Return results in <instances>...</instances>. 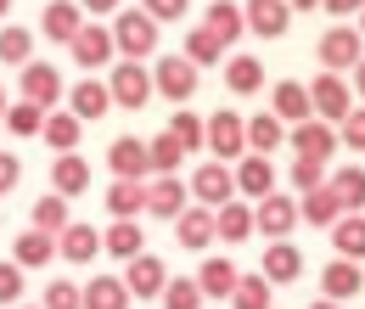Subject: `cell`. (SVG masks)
Returning a JSON list of instances; mask_svg holds the SVG:
<instances>
[{
	"label": "cell",
	"instance_id": "cell-4",
	"mask_svg": "<svg viewBox=\"0 0 365 309\" xmlns=\"http://www.w3.org/2000/svg\"><path fill=\"white\" fill-rule=\"evenodd\" d=\"M202 146H214V163H225V158H247V130H242V118L236 113H214L208 124H202Z\"/></svg>",
	"mask_w": 365,
	"mask_h": 309
},
{
	"label": "cell",
	"instance_id": "cell-13",
	"mask_svg": "<svg viewBox=\"0 0 365 309\" xmlns=\"http://www.w3.org/2000/svg\"><path fill=\"white\" fill-rule=\"evenodd\" d=\"M230 180H236V191L242 197H270L275 191V163L270 158H259V152H247V158H236V169H230Z\"/></svg>",
	"mask_w": 365,
	"mask_h": 309
},
{
	"label": "cell",
	"instance_id": "cell-59",
	"mask_svg": "<svg viewBox=\"0 0 365 309\" xmlns=\"http://www.w3.org/2000/svg\"><path fill=\"white\" fill-rule=\"evenodd\" d=\"M360 40H365V11H360Z\"/></svg>",
	"mask_w": 365,
	"mask_h": 309
},
{
	"label": "cell",
	"instance_id": "cell-30",
	"mask_svg": "<svg viewBox=\"0 0 365 309\" xmlns=\"http://www.w3.org/2000/svg\"><path fill=\"white\" fill-rule=\"evenodd\" d=\"M175 231H180V248H191V253H202L208 242H214V208H185L180 220H175Z\"/></svg>",
	"mask_w": 365,
	"mask_h": 309
},
{
	"label": "cell",
	"instance_id": "cell-52",
	"mask_svg": "<svg viewBox=\"0 0 365 309\" xmlns=\"http://www.w3.org/2000/svg\"><path fill=\"white\" fill-rule=\"evenodd\" d=\"M331 17H349V11H365V0H320Z\"/></svg>",
	"mask_w": 365,
	"mask_h": 309
},
{
	"label": "cell",
	"instance_id": "cell-39",
	"mask_svg": "<svg viewBox=\"0 0 365 309\" xmlns=\"http://www.w3.org/2000/svg\"><path fill=\"white\" fill-rule=\"evenodd\" d=\"M46 146H56V158H62V152H73V146H79V118H73V113H46Z\"/></svg>",
	"mask_w": 365,
	"mask_h": 309
},
{
	"label": "cell",
	"instance_id": "cell-51",
	"mask_svg": "<svg viewBox=\"0 0 365 309\" xmlns=\"http://www.w3.org/2000/svg\"><path fill=\"white\" fill-rule=\"evenodd\" d=\"M23 175V163H17V152H0V191H11Z\"/></svg>",
	"mask_w": 365,
	"mask_h": 309
},
{
	"label": "cell",
	"instance_id": "cell-38",
	"mask_svg": "<svg viewBox=\"0 0 365 309\" xmlns=\"http://www.w3.org/2000/svg\"><path fill=\"white\" fill-rule=\"evenodd\" d=\"M146 158H152V175H180V163H185V152L175 146L169 130H158V141H146Z\"/></svg>",
	"mask_w": 365,
	"mask_h": 309
},
{
	"label": "cell",
	"instance_id": "cell-5",
	"mask_svg": "<svg viewBox=\"0 0 365 309\" xmlns=\"http://www.w3.org/2000/svg\"><path fill=\"white\" fill-rule=\"evenodd\" d=\"M185 208H191V186L180 175H152L146 180V214H158V220H180Z\"/></svg>",
	"mask_w": 365,
	"mask_h": 309
},
{
	"label": "cell",
	"instance_id": "cell-47",
	"mask_svg": "<svg viewBox=\"0 0 365 309\" xmlns=\"http://www.w3.org/2000/svg\"><path fill=\"white\" fill-rule=\"evenodd\" d=\"M79 298H85V287H79V281H51L40 309H79Z\"/></svg>",
	"mask_w": 365,
	"mask_h": 309
},
{
	"label": "cell",
	"instance_id": "cell-21",
	"mask_svg": "<svg viewBox=\"0 0 365 309\" xmlns=\"http://www.w3.org/2000/svg\"><path fill=\"white\" fill-rule=\"evenodd\" d=\"M320 287H326V298H331V304H343V298H354V293L365 287V275H360L354 259H331V265L320 270Z\"/></svg>",
	"mask_w": 365,
	"mask_h": 309
},
{
	"label": "cell",
	"instance_id": "cell-29",
	"mask_svg": "<svg viewBox=\"0 0 365 309\" xmlns=\"http://www.w3.org/2000/svg\"><path fill=\"white\" fill-rule=\"evenodd\" d=\"M101 253H113V259H135V253H146V231H140L135 220H113V231L101 236Z\"/></svg>",
	"mask_w": 365,
	"mask_h": 309
},
{
	"label": "cell",
	"instance_id": "cell-14",
	"mask_svg": "<svg viewBox=\"0 0 365 309\" xmlns=\"http://www.w3.org/2000/svg\"><path fill=\"white\" fill-rule=\"evenodd\" d=\"M23 101H34V107H46L51 113V101H62V74L51 68V62H23Z\"/></svg>",
	"mask_w": 365,
	"mask_h": 309
},
{
	"label": "cell",
	"instance_id": "cell-48",
	"mask_svg": "<svg viewBox=\"0 0 365 309\" xmlns=\"http://www.w3.org/2000/svg\"><path fill=\"white\" fill-rule=\"evenodd\" d=\"M17 298H23V270L11 265V259H0V309L17 304Z\"/></svg>",
	"mask_w": 365,
	"mask_h": 309
},
{
	"label": "cell",
	"instance_id": "cell-15",
	"mask_svg": "<svg viewBox=\"0 0 365 309\" xmlns=\"http://www.w3.org/2000/svg\"><path fill=\"white\" fill-rule=\"evenodd\" d=\"M292 152L309 158V163H331V152H337V130L320 124V118H304V124L292 130Z\"/></svg>",
	"mask_w": 365,
	"mask_h": 309
},
{
	"label": "cell",
	"instance_id": "cell-27",
	"mask_svg": "<svg viewBox=\"0 0 365 309\" xmlns=\"http://www.w3.org/2000/svg\"><path fill=\"white\" fill-rule=\"evenodd\" d=\"M51 186H56V197H79V191L91 186V163H85L79 152H62V158L51 163Z\"/></svg>",
	"mask_w": 365,
	"mask_h": 309
},
{
	"label": "cell",
	"instance_id": "cell-12",
	"mask_svg": "<svg viewBox=\"0 0 365 309\" xmlns=\"http://www.w3.org/2000/svg\"><path fill=\"white\" fill-rule=\"evenodd\" d=\"M191 197H197V208H225L230 197H236L230 169H225V163H202V169L191 175Z\"/></svg>",
	"mask_w": 365,
	"mask_h": 309
},
{
	"label": "cell",
	"instance_id": "cell-45",
	"mask_svg": "<svg viewBox=\"0 0 365 309\" xmlns=\"http://www.w3.org/2000/svg\"><path fill=\"white\" fill-rule=\"evenodd\" d=\"M163 130L175 135V146H180V152H197V146H202V118H197V113H175Z\"/></svg>",
	"mask_w": 365,
	"mask_h": 309
},
{
	"label": "cell",
	"instance_id": "cell-9",
	"mask_svg": "<svg viewBox=\"0 0 365 309\" xmlns=\"http://www.w3.org/2000/svg\"><path fill=\"white\" fill-rule=\"evenodd\" d=\"M242 23H247L259 40H281V34L292 29V6H287V0H247V6H242Z\"/></svg>",
	"mask_w": 365,
	"mask_h": 309
},
{
	"label": "cell",
	"instance_id": "cell-31",
	"mask_svg": "<svg viewBox=\"0 0 365 309\" xmlns=\"http://www.w3.org/2000/svg\"><path fill=\"white\" fill-rule=\"evenodd\" d=\"M56 259V236H46V231H23L17 236V253H11V265L17 270H40Z\"/></svg>",
	"mask_w": 365,
	"mask_h": 309
},
{
	"label": "cell",
	"instance_id": "cell-50",
	"mask_svg": "<svg viewBox=\"0 0 365 309\" xmlns=\"http://www.w3.org/2000/svg\"><path fill=\"white\" fill-rule=\"evenodd\" d=\"M337 146H365V107H354V113L343 118V135H337Z\"/></svg>",
	"mask_w": 365,
	"mask_h": 309
},
{
	"label": "cell",
	"instance_id": "cell-16",
	"mask_svg": "<svg viewBox=\"0 0 365 309\" xmlns=\"http://www.w3.org/2000/svg\"><path fill=\"white\" fill-rule=\"evenodd\" d=\"M79 29H85V11H79V0H51L46 17H40V34H46V40H56V45H68Z\"/></svg>",
	"mask_w": 365,
	"mask_h": 309
},
{
	"label": "cell",
	"instance_id": "cell-22",
	"mask_svg": "<svg viewBox=\"0 0 365 309\" xmlns=\"http://www.w3.org/2000/svg\"><path fill=\"white\" fill-rule=\"evenodd\" d=\"M298 220H309V225H320V231H331V225L343 220V203H337V191H331V186L304 191V197H298Z\"/></svg>",
	"mask_w": 365,
	"mask_h": 309
},
{
	"label": "cell",
	"instance_id": "cell-43",
	"mask_svg": "<svg viewBox=\"0 0 365 309\" xmlns=\"http://www.w3.org/2000/svg\"><path fill=\"white\" fill-rule=\"evenodd\" d=\"M180 56L191 62V68H202V62H220V56H225V45L214 40L208 29H191V34H185V51H180Z\"/></svg>",
	"mask_w": 365,
	"mask_h": 309
},
{
	"label": "cell",
	"instance_id": "cell-34",
	"mask_svg": "<svg viewBox=\"0 0 365 309\" xmlns=\"http://www.w3.org/2000/svg\"><path fill=\"white\" fill-rule=\"evenodd\" d=\"M331 248H337V259H365V214H343V220L331 225Z\"/></svg>",
	"mask_w": 365,
	"mask_h": 309
},
{
	"label": "cell",
	"instance_id": "cell-19",
	"mask_svg": "<svg viewBox=\"0 0 365 309\" xmlns=\"http://www.w3.org/2000/svg\"><path fill=\"white\" fill-rule=\"evenodd\" d=\"M270 113L281 118V124H304V118H315V113H309V90L298 85V79H281V85L270 90Z\"/></svg>",
	"mask_w": 365,
	"mask_h": 309
},
{
	"label": "cell",
	"instance_id": "cell-33",
	"mask_svg": "<svg viewBox=\"0 0 365 309\" xmlns=\"http://www.w3.org/2000/svg\"><path fill=\"white\" fill-rule=\"evenodd\" d=\"M236 275H242V270L230 265V259H202L197 287H202V298H230V293H236Z\"/></svg>",
	"mask_w": 365,
	"mask_h": 309
},
{
	"label": "cell",
	"instance_id": "cell-37",
	"mask_svg": "<svg viewBox=\"0 0 365 309\" xmlns=\"http://www.w3.org/2000/svg\"><path fill=\"white\" fill-rule=\"evenodd\" d=\"M29 231H46V236H62L68 231V197H40L34 203V214H29Z\"/></svg>",
	"mask_w": 365,
	"mask_h": 309
},
{
	"label": "cell",
	"instance_id": "cell-25",
	"mask_svg": "<svg viewBox=\"0 0 365 309\" xmlns=\"http://www.w3.org/2000/svg\"><path fill=\"white\" fill-rule=\"evenodd\" d=\"M259 275H264V281H298V275H304V253H298V248H292V242H270V248H264V270H259Z\"/></svg>",
	"mask_w": 365,
	"mask_h": 309
},
{
	"label": "cell",
	"instance_id": "cell-24",
	"mask_svg": "<svg viewBox=\"0 0 365 309\" xmlns=\"http://www.w3.org/2000/svg\"><path fill=\"white\" fill-rule=\"evenodd\" d=\"M214 236L220 242H247L253 236V203H236L230 197L225 208H214Z\"/></svg>",
	"mask_w": 365,
	"mask_h": 309
},
{
	"label": "cell",
	"instance_id": "cell-40",
	"mask_svg": "<svg viewBox=\"0 0 365 309\" xmlns=\"http://www.w3.org/2000/svg\"><path fill=\"white\" fill-rule=\"evenodd\" d=\"M6 130L17 135V141L40 135V130H46V107H34V101H11V107H6Z\"/></svg>",
	"mask_w": 365,
	"mask_h": 309
},
{
	"label": "cell",
	"instance_id": "cell-35",
	"mask_svg": "<svg viewBox=\"0 0 365 309\" xmlns=\"http://www.w3.org/2000/svg\"><path fill=\"white\" fill-rule=\"evenodd\" d=\"M225 85L236 90V96H259V90H264V62H259V56H230Z\"/></svg>",
	"mask_w": 365,
	"mask_h": 309
},
{
	"label": "cell",
	"instance_id": "cell-6",
	"mask_svg": "<svg viewBox=\"0 0 365 309\" xmlns=\"http://www.w3.org/2000/svg\"><path fill=\"white\" fill-rule=\"evenodd\" d=\"M309 113H315L320 124H343L354 107H349V85H343V74H320L315 85H309Z\"/></svg>",
	"mask_w": 365,
	"mask_h": 309
},
{
	"label": "cell",
	"instance_id": "cell-58",
	"mask_svg": "<svg viewBox=\"0 0 365 309\" xmlns=\"http://www.w3.org/2000/svg\"><path fill=\"white\" fill-rule=\"evenodd\" d=\"M6 11H11V0H0V17H6Z\"/></svg>",
	"mask_w": 365,
	"mask_h": 309
},
{
	"label": "cell",
	"instance_id": "cell-23",
	"mask_svg": "<svg viewBox=\"0 0 365 309\" xmlns=\"http://www.w3.org/2000/svg\"><path fill=\"white\" fill-rule=\"evenodd\" d=\"M107 107H113V96H107V85H101V79H79L73 101H68V113H73L79 124H96V118H107Z\"/></svg>",
	"mask_w": 365,
	"mask_h": 309
},
{
	"label": "cell",
	"instance_id": "cell-36",
	"mask_svg": "<svg viewBox=\"0 0 365 309\" xmlns=\"http://www.w3.org/2000/svg\"><path fill=\"white\" fill-rule=\"evenodd\" d=\"M326 186L337 191V203H343V208H365V169H360V163L331 169V175H326Z\"/></svg>",
	"mask_w": 365,
	"mask_h": 309
},
{
	"label": "cell",
	"instance_id": "cell-49",
	"mask_svg": "<svg viewBox=\"0 0 365 309\" xmlns=\"http://www.w3.org/2000/svg\"><path fill=\"white\" fill-rule=\"evenodd\" d=\"M140 11H146L152 23H175V17L185 11V0H140Z\"/></svg>",
	"mask_w": 365,
	"mask_h": 309
},
{
	"label": "cell",
	"instance_id": "cell-42",
	"mask_svg": "<svg viewBox=\"0 0 365 309\" xmlns=\"http://www.w3.org/2000/svg\"><path fill=\"white\" fill-rule=\"evenodd\" d=\"M0 62H11V68H23V62H34V34L29 29H0Z\"/></svg>",
	"mask_w": 365,
	"mask_h": 309
},
{
	"label": "cell",
	"instance_id": "cell-28",
	"mask_svg": "<svg viewBox=\"0 0 365 309\" xmlns=\"http://www.w3.org/2000/svg\"><path fill=\"white\" fill-rule=\"evenodd\" d=\"M107 214H113V220H140V214H146V180H113Z\"/></svg>",
	"mask_w": 365,
	"mask_h": 309
},
{
	"label": "cell",
	"instance_id": "cell-7",
	"mask_svg": "<svg viewBox=\"0 0 365 309\" xmlns=\"http://www.w3.org/2000/svg\"><path fill=\"white\" fill-rule=\"evenodd\" d=\"M124 287H130V298H158L163 287H169V265L158 259V253H135L130 265H124V275H118Z\"/></svg>",
	"mask_w": 365,
	"mask_h": 309
},
{
	"label": "cell",
	"instance_id": "cell-44",
	"mask_svg": "<svg viewBox=\"0 0 365 309\" xmlns=\"http://www.w3.org/2000/svg\"><path fill=\"white\" fill-rule=\"evenodd\" d=\"M158 298H163V309H202V287H197V275H191V281L169 275V287H163Z\"/></svg>",
	"mask_w": 365,
	"mask_h": 309
},
{
	"label": "cell",
	"instance_id": "cell-53",
	"mask_svg": "<svg viewBox=\"0 0 365 309\" xmlns=\"http://www.w3.org/2000/svg\"><path fill=\"white\" fill-rule=\"evenodd\" d=\"M124 0H79V11H118Z\"/></svg>",
	"mask_w": 365,
	"mask_h": 309
},
{
	"label": "cell",
	"instance_id": "cell-56",
	"mask_svg": "<svg viewBox=\"0 0 365 309\" xmlns=\"http://www.w3.org/2000/svg\"><path fill=\"white\" fill-rule=\"evenodd\" d=\"M309 309H337V304H331V298H320V304H309Z\"/></svg>",
	"mask_w": 365,
	"mask_h": 309
},
{
	"label": "cell",
	"instance_id": "cell-10",
	"mask_svg": "<svg viewBox=\"0 0 365 309\" xmlns=\"http://www.w3.org/2000/svg\"><path fill=\"white\" fill-rule=\"evenodd\" d=\"M152 90L169 96V101H191V96H197V68H191L185 56H163V62L152 68Z\"/></svg>",
	"mask_w": 365,
	"mask_h": 309
},
{
	"label": "cell",
	"instance_id": "cell-26",
	"mask_svg": "<svg viewBox=\"0 0 365 309\" xmlns=\"http://www.w3.org/2000/svg\"><path fill=\"white\" fill-rule=\"evenodd\" d=\"M79 309H130V287H124L118 275H91Z\"/></svg>",
	"mask_w": 365,
	"mask_h": 309
},
{
	"label": "cell",
	"instance_id": "cell-41",
	"mask_svg": "<svg viewBox=\"0 0 365 309\" xmlns=\"http://www.w3.org/2000/svg\"><path fill=\"white\" fill-rule=\"evenodd\" d=\"M270 281L264 275H236V293H230V309H270Z\"/></svg>",
	"mask_w": 365,
	"mask_h": 309
},
{
	"label": "cell",
	"instance_id": "cell-1",
	"mask_svg": "<svg viewBox=\"0 0 365 309\" xmlns=\"http://www.w3.org/2000/svg\"><path fill=\"white\" fill-rule=\"evenodd\" d=\"M113 51H124V62H140L158 51V23L146 11H113Z\"/></svg>",
	"mask_w": 365,
	"mask_h": 309
},
{
	"label": "cell",
	"instance_id": "cell-20",
	"mask_svg": "<svg viewBox=\"0 0 365 309\" xmlns=\"http://www.w3.org/2000/svg\"><path fill=\"white\" fill-rule=\"evenodd\" d=\"M202 29H208V34H214V40L230 51V45L247 34V23H242V6H236V0H214V6H208V17H202Z\"/></svg>",
	"mask_w": 365,
	"mask_h": 309
},
{
	"label": "cell",
	"instance_id": "cell-17",
	"mask_svg": "<svg viewBox=\"0 0 365 309\" xmlns=\"http://www.w3.org/2000/svg\"><path fill=\"white\" fill-rule=\"evenodd\" d=\"M56 253H62L68 265H91L96 253H101V231H91L85 220H68V231L56 236Z\"/></svg>",
	"mask_w": 365,
	"mask_h": 309
},
{
	"label": "cell",
	"instance_id": "cell-46",
	"mask_svg": "<svg viewBox=\"0 0 365 309\" xmlns=\"http://www.w3.org/2000/svg\"><path fill=\"white\" fill-rule=\"evenodd\" d=\"M320 186H326V163L292 158V191H320Z\"/></svg>",
	"mask_w": 365,
	"mask_h": 309
},
{
	"label": "cell",
	"instance_id": "cell-57",
	"mask_svg": "<svg viewBox=\"0 0 365 309\" xmlns=\"http://www.w3.org/2000/svg\"><path fill=\"white\" fill-rule=\"evenodd\" d=\"M6 107H11V101H6V90H0V118H6Z\"/></svg>",
	"mask_w": 365,
	"mask_h": 309
},
{
	"label": "cell",
	"instance_id": "cell-8",
	"mask_svg": "<svg viewBox=\"0 0 365 309\" xmlns=\"http://www.w3.org/2000/svg\"><path fill=\"white\" fill-rule=\"evenodd\" d=\"M107 169H113V180H146L152 175L146 141H140V135H118V141L107 146Z\"/></svg>",
	"mask_w": 365,
	"mask_h": 309
},
{
	"label": "cell",
	"instance_id": "cell-3",
	"mask_svg": "<svg viewBox=\"0 0 365 309\" xmlns=\"http://www.w3.org/2000/svg\"><path fill=\"white\" fill-rule=\"evenodd\" d=\"M320 68L326 74H343V68H354L365 56V40H360V29H349V23H331L326 34H320Z\"/></svg>",
	"mask_w": 365,
	"mask_h": 309
},
{
	"label": "cell",
	"instance_id": "cell-2",
	"mask_svg": "<svg viewBox=\"0 0 365 309\" xmlns=\"http://www.w3.org/2000/svg\"><path fill=\"white\" fill-rule=\"evenodd\" d=\"M292 225H298V197L270 191V197H259V203H253V231H259V236L287 242V236H292Z\"/></svg>",
	"mask_w": 365,
	"mask_h": 309
},
{
	"label": "cell",
	"instance_id": "cell-55",
	"mask_svg": "<svg viewBox=\"0 0 365 309\" xmlns=\"http://www.w3.org/2000/svg\"><path fill=\"white\" fill-rule=\"evenodd\" d=\"M287 6H292V11H315L320 0H287Z\"/></svg>",
	"mask_w": 365,
	"mask_h": 309
},
{
	"label": "cell",
	"instance_id": "cell-54",
	"mask_svg": "<svg viewBox=\"0 0 365 309\" xmlns=\"http://www.w3.org/2000/svg\"><path fill=\"white\" fill-rule=\"evenodd\" d=\"M354 96H360V101H365V56H360V62H354Z\"/></svg>",
	"mask_w": 365,
	"mask_h": 309
},
{
	"label": "cell",
	"instance_id": "cell-18",
	"mask_svg": "<svg viewBox=\"0 0 365 309\" xmlns=\"http://www.w3.org/2000/svg\"><path fill=\"white\" fill-rule=\"evenodd\" d=\"M68 51L79 56V68H101V62H113V34H107L101 23H85V29L68 40Z\"/></svg>",
	"mask_w": 365,
	"mask_h": 309
},
{
	"label": "cell",
	"instance_id": "cell-32",
	"mask_svg": "<svg viewBox=\"0 0 365 309\" xmlns=\"http://www.w3.org/2000/svg\"><path fill=\"white\" fill-rule=\"evenodd\" d=\"M242 130H247V152H270V146H281L287 141V124L275 118V113H253V118H242Z\"/></svg>",
	"mask_w": 365,
	"mask_h": 309
},
{
	"label": "cell",
	"instance_id": "cell-11",
	"mask_svg": "<svg viewBox=\"0 0 365 309\" xmlns=\"http://www.w3.org/2000/svg\"><path fill=\"white\" fill-rule=\"evenodd\" d=\"M107 96H113L118 107H146V101H152V74H146L140 62H118L113 79H107Z\"/></svg>",
	"mask_w": 365,
	"mask_h": 309
}]
</instances>
